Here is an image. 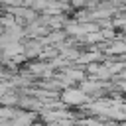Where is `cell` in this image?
<instances>
[{
  "label": "cell",
  "instance_id": "8fae6325",
  "mask_svg": "<svg viewBox=\"0 0 126 126\" xmlns=\"http://www.w3.org/2000/svg\"><path fill=\"white\" fill-rule=\"evenodd\" d=\"M51 2H53V0H51Z\"/></svg>",
  "mask_w": 126,
  "mask_h": 126
},
{
  "label": "cell",
  "instance_id": "277c9868",
  "mask_svg": "<svg viewBox=\"0 0 126 126\" xmlns=\"http://www.w3.org/2000/svg\"><path fill=\"white\" fill-rule=\"evenodd\" d=\"M98 59H100V55H98L96 51H91V53L79 55V57L75 59V63H79V65H89V63H94V61H98Z\"/></svg>",
  "mask_w": 126,
  "mask_h": 126
},
{
  "label": "cell",
  "instance_id": "ba28073f",
  "mask_svg": "<svg viewBox=\"0 0 126 126\" xmlns=\"http://www.w3.org/2000/svg\"><path fill=\"white\" fill-rule=\"evenodd\" d=\"M100 69H102V67H100L98 63H89V65H87V71H89V73H94V75H96Z\"/></svg>",
  "mask_w": 126,
  "mask_h": 126
},
{
  "label": "cell",
  "instance_id": "7a4b0ae2",
  "mask_svg": "<svg viewBox=\"0 0 126 126\" xmlns=\"http://www.w3.org/2000/svg\"><path fill=\"white\" fill-rule=\"evenodd\" d=\"M35 120V112L32 110H18V114L12 118V126H32Z\"/></svg>",
  "mask_w": 126,
  "mask_h": 126
},
{
  "label": "cell",
  "instance_id": "3957f363",
  "mask_svg": "<svg viewBox=\"0 0 126 126\" xmlns=\"http://www.w3.org/2000/svg\"><path fill=\"white\" fill-rule=\"evenodd\" d=\"M22 53H26V45L22 43V41H12L10 45H6L4 49H2V55H4V59H14V57H18V55H22Z\"/></svg>",
  "mask_w": 126,
  "mask_h": 126
},
{
  "label": "cell",
  "instance_id": "5b68a950",
  "mask_svg": "<svg viewBox=\"0 0 126 126\" xmlns=\"http://www.w3.org/2000/svg\"><path fill=\"white\" fill-rule=\"evenodd\" d=\"M20 102V96L16 94V93H12V91H8L2 98H0V106H16Z\"/></svg>",
  "mask_w": 126,
  "mask_h": 126
},
{
  "label": "cell",
  "instance_id": "6da1fadb",
  "mask_svg": "<svg viewBox=\"0 0 126 126\" xmlns=\"http://www.w3.org/2000/svg\"><path fill=\"white\" fill-rule=\"evenodd\" d=\"M59 98H61V102H65L67 106H81V104H89V102H91V96H89L85 91H81L79 87H77V89H73V87L65 89Z\"/></svg>",
  "mask_w": 126,
  "mask_h": 126
},
{
  "label": "cell",
  "instance_id": "52a82bcc",
  "mask_svg": "<svg viewBox=\"0 0 126 126\" xmlns=\"http://www.w3.org/2000/svg\"><path fill=\"white\" fill-rule=\"evenodd\" d=\"M63 73H65L71 81H79V83H81V81L87 79V77H85V71H81V69H65Z\"/></svg>",
  "mask_w": 126,
  "mask_h": 126
},
{
  "label": "cell",
  "instance_id": "9c48e42d",
  "mask_svg": "<svg viewBox=\"0 0 126 126\" xmlns=\"http://www.w3.org/2000/svg\"><path fill=\"white\" fill-rule=\"evenodd\" d=\"M8 91H10V85H8V83H4V81H0V98H2Z\"/></svg>",
  "mask_w": 126,
  "mask_h": 126
},
{
  "label": "cell",
  "instance_id": "8992f818",
  "mask_svg": "<svg viewBox=\"0 0 126 126\" xmlns=\"http://www.w3.org/2000/svg\"><path fill=\"white\" fill-rule=\"evenodd\" d=\"M108 55H120V53H126V41H114L108 49H106Z\"/></svg>",
  "mask_w": 126,
  "mask_h": 126
},
{
  "label": "cell",
  "instance_id": "30bf717a",
  "mask_svg": "<svg viewBox=\"0 0 126 126\" xmlns=\"http://www.w3.org/2000/svg\"><path fill=\"white\" fill-rule=\"evenodd\" d=\"M120 126H126V120H124V122H120Z\"/></svg>",
  "mask_w": 126,
  "mask_h": 126
}]
</instances>
